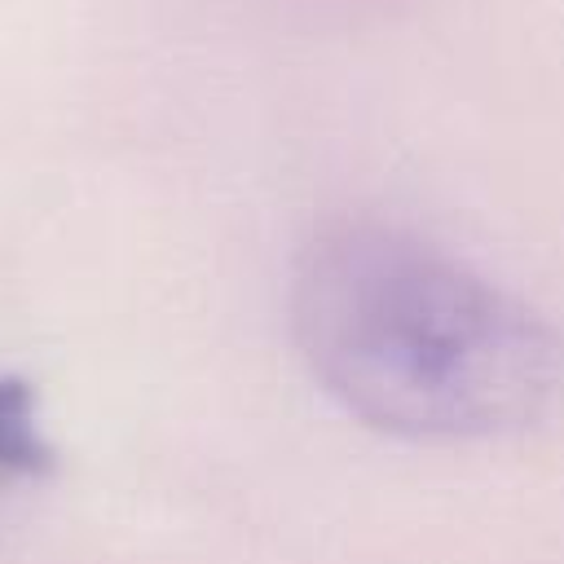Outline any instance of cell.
<instances>
[{
  "label": "cell",
  "mask_w": 564,
  "mask_h": 564,
  "mask_svg": "<svg viewBox=\"0 0 564 564\" xmlns=\"http://www.w3.org/2000/svg\"><path fill=\"white\" fill-rule=\"evenodd\" d=\"M291 326L313 379L392 436H502L564 401V326L401 225L317 229Z\"/></svg>",
  "instance_id": "obj_1"
},
{
  "label": "cell",
  "mask_w": 564,
  "mask_h": 564,
  "mask_svg": "<svg viewBox=\"0 0 564 564\" xmlns=\"http://www.w3.org/2000/svg\"><path fill=\"white\" fill-rule=\"evenodd\" d=\"M53 471V445L35 423V388L18 375H0V485L40 480Z\"/></svg>",
  "instance_id": "obj_2"
}]
</instances>
